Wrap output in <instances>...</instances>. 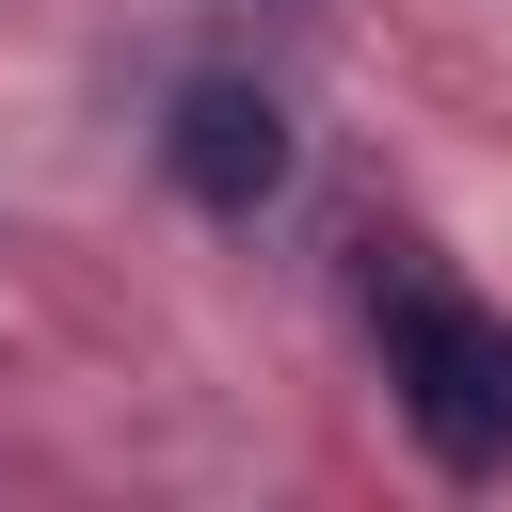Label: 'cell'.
<instances>
[{
    "label": "cell",
    "mask_w": 512,
    "mask_h": 512,
    "mask_svg": "<svg viewBox=\"0 0 512 512\" xmlns=\"http://www.w3.org/2000/svg\"><path fill=\"white\" fill-rule=\"evenodd\" d=\"M272 16H320V0H272Z\"/></svg>",
    "instance_id": "3957f363"
},
{
    "label": "cell",
    "mask_w": 512,
    "mask_h": 512,
    "mask_svg": "<svg viewBox=\"0 0 512 512\" xmlns=\"http://www.w3.org/2000/svg\"><path fill=\"white\" fill-rule=\"evenodd\" d=\"M288 96L272 80H240V64H192L176 96H160V176L208 208V224H256L272 192H288Z\"/></svg>",
    "instance_id": "7a4b0ae2"
},
{
    "label": "cell",
    "mask_w": 512,
    "mask_h": 512,
    "mask_svg": "<svg viewBox=\"0 0 512 512\" xmlns=\"http://www.w3.org/2000/svg\"><path fill=\"white\" fill-rule=\"evenodd\" d=\"M368 336H384V400L448 480L512 464V320L480 288H448L416 240H368Z\"/></svg>",
    "instance_id": "6da1fadb"
}]
</instances>
